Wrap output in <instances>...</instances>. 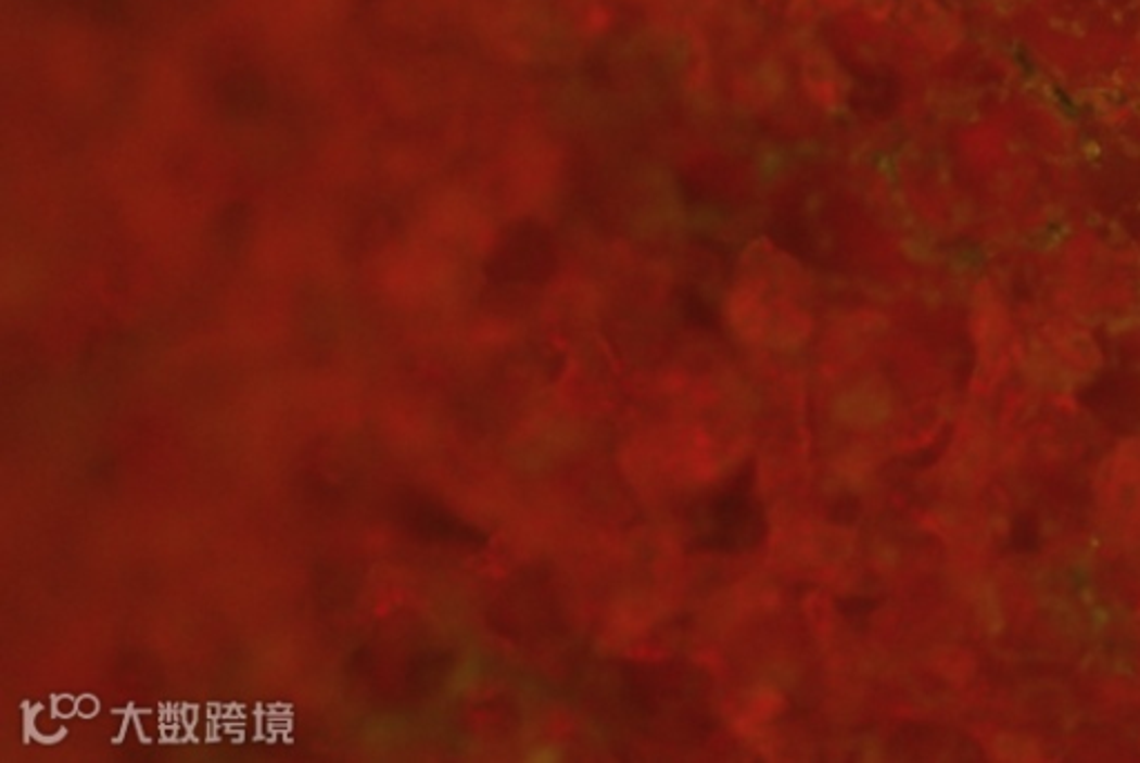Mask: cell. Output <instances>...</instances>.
Wrapping results in <instances>:
<instances>
[{
	"instance_id": "6da1fadb",
	"label": "cell",
	"mask_w": 1140,
	"mask_h": 763,
	"mask_svg": "<svg viewBox=\"0 0 1140 763\" xmlns=\"http://www.w3.org/2000/svg\"><path fill=\"white\" fill-rule=\"evenodd\" d=\"M753 468L739 472L695 517L697 546L713 552H742L756 548L767 534V517L753 492Z\"/></svg>"
},
{
	"instance_id": "7a4b0ae2",
	"label": "cell",
	"mask_w": 1140,
	"mask_h": 763,
	"mask_svg": "<svg viewBox=\"0 0 1140 763\" xmlns=\"http://www.w3.org/2000/svg\"><path fill=\"white\" fill-rule=\"evenodd\" d=\"M557 265L550 232L537 222H517L499 239L495 272L508 281H546Z\"/></svg>"
},
{
	"instance_id": "3957f363",
	"label": "cell",
	"mask_w": 1140,
	"mask_h": 763,
	"mask_svg": "<svg viewBox=\"0 0 1140 763\" xmlns=\"http://www.w3.org/2000/svg\"><path fill=\"white\" fill-rule=\"evenodd\" d=\"M680 309L684 314V319L697 328H713L718 323L715 311L709 305V301L693 288L680 290Z\"/></svg>"
},
{
	"instance_id": "277c9868",
	"label": "cell",
	"mask_w": 1140,
	"mask_h": 763,
	"mask_svg": "<svg viewBox=\"0 0 1140 763\" xmlns=\"http://www.w3.org/2000/svg\"><path fill=\"white\" fill-rule=\"evenodd\" d=\"M83 3L87 5V10H92V12L112 14L114 10H118L123 5V0H83Z\"/></svg>"
}]
</instances>
